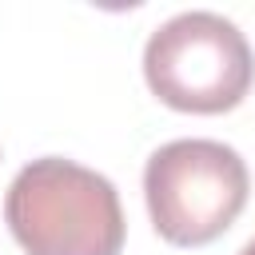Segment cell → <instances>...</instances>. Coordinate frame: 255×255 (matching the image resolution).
Masks as SVG:
<instances>
[{"label": "cell", "instance_id": "obj_2", "mask_svg": "<svg viewBox=\"0 0 255 255\" xmlns=\"http://www.w3.org/2000/svg\"><path fill=\"white\" fill-rule=\"evenodd\" d=\"M143 80L175 112L219 116L255 84V52L235 20L191 8L163 20L143 44Z\"/></svg>", "mask_w": 255, "mask_h": 255}, {"label": "cell", "instance_id": "obj_1", "mask_svg": "<svg viewBox=\"0 0 255 255\" xmlns=\"http://www.w3.org/2000/svg\"><path fill=\"white\" fill-rule=\"evenodd\" d=\"M4 223L28 255H120L128 235L116 183L64 155L16 171Z\"/></svg>", "mask_w": 255, "mask_h": 255}, {"label": "cell", "instance_id": "obj_4", "mask_svg": "<svg viewBox=\"0 0 255 255\" xmlns=\"http://www.w3.org/2000/svg\"><path fill=\"white\" fill-rule=\"evenodd\" d=\"M239 255H255V239H247V243H243V251H239Z\"/></svg>", "mask_w": 255, "mask_h": 255}, {"label": "cell", "instance_id": "obj_3", "mask_svg": "<svg viewBox=\"0 0 255 255\" xmlns=\"http://www.w3.org/2000/svg\"><path fill=\"white\" fill-rule=\"evenodd\" d=\"M251 175L243 155L219 139H171L143 167V199L155 231L175 247L219 239L247 207Z\"/></svg>", "mask_w": 255, "mask_h": 255}]
</instances>
